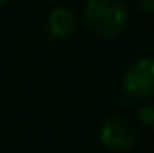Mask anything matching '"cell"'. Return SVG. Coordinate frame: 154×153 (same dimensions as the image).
I'll return each mask as SVG.
<instances>
[{"mask_svg":"<svg viewBox=\"0 0 154 153\" xmlns=\"http://www.w3.org/2000/svg\"><path fill=\"white\" fill-rule=\"evenodd\" d=\"M129 22V8L123 0H88L84 26L100 37H115Z\"/></svg>","mask_w":154,"mask_h":153,"instance_id":"6da1fadb","label":"cell"},{"mask_svg":"<svg viewBox=\"0 0 154 153\" xmlns=\"http://www.w3.org/2000/svg\"><path fill=\"white\" fill-rule=\"evenodd\" d=\"M123 88L129 98L143 100L154 94V59L143 57L135 61L123 76Z\"/></svg>","mask_w":154,"mask_h":153,"instance_id":"7a4b0ae2","label":"cell"},{"mask_svg":"<svg viewBox=\"0 0 154 153\" xmlns=\"http://www.w3.org/2000/svg\"><path fill=\"white\" fill-rule=\"evenodd\" d=\"M137 128L133 126L131 120L123 116H113L107 118L100 128V142L107 149L113 151H127L137 143Z\"/></svg>","mask_w":154,"mask_h":153,"instance_id":"3957f363","label":"cell"},{"mask_svg":"<svg viewBox=\"0 0 154 153\" xmlns=\"http://www.w3.org/2000/svg\"><path fill=\"white\" fill-rule=\"evenodd\" d=\"M76 28V14L66 6L53 8L49 18H47V30L53 37L66 39Z\"/></svg>","mask_w":154,"mask_h":153,"instance_id":"277c9868","label":"cell"},{"mask_svg":"<svg viewBox=\"0 0 154 153\" xmlns=\"http://www.w3.org/2000/svg\"><path fill=\"white\" fill-rule=\"evenodd\" d=\"M139 120L143 126H146L148 130L154 132V102H148V104H143L139 108Z\"/></svg>","mask_w":154,"mask_h":153,"instance_id":"5b68a950","label":"cell"},{"mask_svg":"<svg viewBox=\"0 0 154 153\" xmlns=\"http://www.w3.org/2000/svg\"><path fill=\"white\" fill-rule=\"evenodd\" d=\"M137 6H139L143 12L154 14V0H137Z\"/></svg>","mask_w":154,"mask_h":153,"instance_id":"8992f818","label":"cell"},{"mask_svg":"<svg viewBox=\"0 0 154 153\" xmlns=\"http://www.w3.org/2000/svg\"><path fill=\"white\" fill-rule=\"evenodd\" d=\"M6 2H10V0H0V4H6Z\"/></svg>","mask_w":154,"mask_h":153,"instance_id":"52a82bcc","label":"cell"}]
</instances>
